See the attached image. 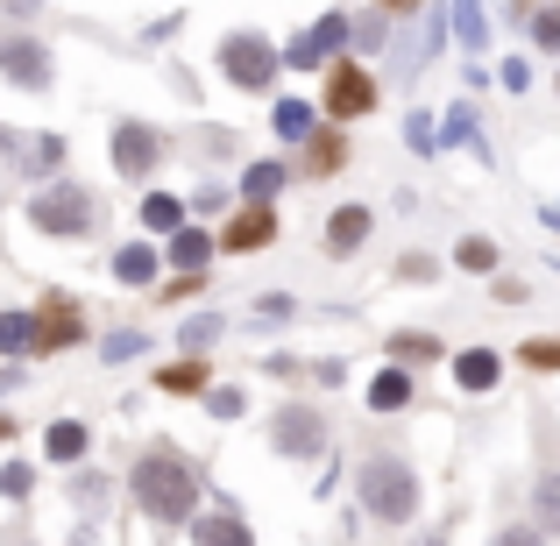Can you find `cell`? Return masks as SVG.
I'll use <instances>...</instances> for the list:
<instances>
[{"mask_svg": "<svg viewBox=\"0 0 560 546\" xmlns=\"http://www.w3.org/2000/svg\"><path fill=\"white\" fill-rule=\"evenodd\" d=\"M128 497H136V511L150 525H191L199 519V468H191L178 440H156L128 468Z\"/></svg>", "mask_w": 560, "mask_h": 546, "instance_id": "6da1fadb", "label": "cell"}, {"mask_svg": "<svg viewBox=\"0 0 560 546\" xmlns=\"http://www.w3.org/2000/svg\"><path fill=\"white\" fill-rule=\"evenodd\" d=\"M355 497H362V511H370L376 525H411L419 519V504H425V490H419V468L405 462V454H370L362 462V476H355Z\"/></svg>", "mask_w": 560, "mask_h": 546, "instance_id": "7a4b0ae2", "label": "cell"}, {"mask_svg": "<svg viewBox=\"0 0 560 546\" xmlns=\"http://www.w3.org/2000/svg\"><path fill=\"white\" fill-rule=\"evenodd\" d=\"M22 220L36 234H50V242H85V234H93V220H100V199H93V185H79V178H65V171H57L50 185L28 191Z\"/></svg>", "mask_w": 560, "mask_h": 546, "instance_id": "3957f363", "label": "cell"}, {"mask_svg": "<svg viewBox=\"0 0 560 546\" xmlns=\"http://www.w3.org/2000/svg\"><path fill=\"white\" fill-rule=\"evenodd\" d=\"M319 121H334V128H348V121H370V114L383 107V93H376V71L362 65V57H334L327 71H319Z\"/></svg>", "mask_w": 560, "mask_h": 546, "instance_id": "277c9868", "label": "cell"}, {"mask_svg": "<svg viewBox=\"0 0 560 546\" xmlns=\"http://www.w3.org/2000/svg\"><path fill=\"white\" fill-rule=\"evenodd\" d=\"M277 65H284V50H277L262 28H228L213 50V71L234 85V93H270L277 85Z\"/></svg>", "mask_w": 560, "mask_h": 546, "instance_id": "5b68a950", "label": "cell"}, {"mask_svg": "<svg viewBox=\"0 0 560 546\" xmlns=\"http://www.w3.org/2000/svg\"><path fill=\"white\" fill-rule=\"evenodd\" d=\"M171 150H178V142H171L156 121H136V114H121V121H114V142H107V164H114V178L150 185L156 171L171 164Z\"/></svg>", "mask_w": 560, "mask_h": 546, "instance_id": "8992f818", "label": "cell"}, {"mask_svg": "<svg viewBox=\"0 0 560 546\" xmlns=\"http://www.w3.org/2000/svg\"><path fill=\"white\" fill-rule=\"evenodd\" d=\"M270 448L284 454V462H313V454H327L334 448L327 411H319L313 397H284V405L270 411Z\"/></svg>", "mask_w": 560, "mask_h": 546, "instance_id": "52a82bcc", "label": "cell"}, {"mask_svg": "<svg viewBox=\"0 0 560 546\" xmlns=\"http://www.w3.org/2000/svg\"><path fill=\"white\" fill-rule=\"evenodd\" d=\"M0 79L14 93H50L57 85V50L36 36V28H0Z\"/></svg>", "mask_w": 560, "mask_h": 546, "instance_id": "ba28073f", "label": "cell"}, {"mask_svg": "<svg viewBox=\"0 0 560 546\" xmlns=\"http://www.w3.org/2000/svg\"><path fill=\"white\" fill-rule=\"evenodd\" d=\"M348 28H355V22H348L341 8H334V14H319L313 28H299V36L284 43V65H291V71H327L334 57L348 50Z\"/></svg>", "mask_w": 560, "mask_h": 546, "instance_id": "9c48e42d", "label": "cell"}, {"mask_svg": "<svg viewBox=\"0 0 560 546\" xmlns=\"http://www.w3.org/2000/svg\"><path fill=\"white\" fill-rule=\"evenodd\" d=\"M85 313H79V299L71 291H43V305H36V356H65V348H79L85 341Z\"/></svg>", "mask_w": 560, "mask_h": 546, "instance_id": "30bf717a", "label": "cell"}, {"mask_svg": "<svg viewBox=\"0 0 560 546\" xmlns=\"http://www.w3.org/2000/svg\"><path fill=\"white\" fill-rule=\"evenodd\" d=\"M213 234H220V256H256L284 234V220H277V206H234L228 220H213Z\"/></svg>", "mask_w": 560, "mask_h": 546, "instance_id": "8fae6325", "label": "cell"}, {"mask_svg": "<svg viewBox=\"0 0 560 546\" xmlns=\"http://www.w3.org/2000/svg\"><path fill=\"white\" fill-rule=\"evenodd\" d=\"M220 256V234L206 228V220H185L178 234H164V263L171 277H206V263Z\"/></svg>", "mask_w": 560, "mask_h": 546, "instance_id": "7c38bea8", "label": "cell"}, {"mask_svg": "<svg viewBox=\"0 0 560 546\" xmlns=\"http://www.w3.org/2000/svg\"><path fill=\"white\" fill-rule=\"evenodd\" d=\"M370 234H376V213H370V206H334L327 228H319V248H327L334 263H348L362 242H370Z\"/></svg>", "mask_w": 560, "mask_h": 546, "instance_id": "4fadbf2b", "label": "cell"}, {"mask_svg": "<svg viewBox=\"0 0 560 546\" xmlns=\"http://www.w3.org/2000/svg\"><path fill=\"white\" fill-rule=\"evenodd\" d=\"M299 178H334V171H348V128H334V121H319L313 136L299 142Z\"/></svg>", "mask_w": 560, "mask_h": 546, "instance_id": "5bb4252c", "label": "cell"}, {"mask_svg": "<svg viewBox=\"0 0 560 546\" xmlns=\"http://www.w3.org/2000/svg\"><path fill=\"white\" fill-rule=\"evenodd\" d=\"M447 369H454V391H468V397H490L504 383V356L497 348H462Z\"/></svg>", "mask_w": 560, "mask_h": 546, "instance_id": "9a60e30c", "label": "cell"}, {"mask_svg": "<svg viewBox=\"0 0 560 546\" xmlns=\"http://www.w3.org/2000/svg\"><path fill=\"white\" fill-rule=\"evenodd\" d=\"M156 277H164V248H156V242H121V248H114V284L150 291Z\"/></svg>", "mask_w": 560, "mask_h": 546, "instance_id": "2e32d148", "label": "cell"}, {"mask_svg": "<svg viewBox=\"0 0 560 546\" xmlns=\"http://www.w3.org/2000/svg\"><path fill=\"white\" fill-rule=\"evenodd\" d=\"M291 178H299V171H291L284 156H256V164L242 171V206H277Z\"/></svg>", "mask_w": 560, "mask_h": 546, "instance_id": "e0dca14e", "label": "cell"}, {"mask_svg": "<svg viewBox=\"0 0 560 546\" xmlns=\"http://www.w3.org/2000/svg\"><path fill=\"white\" fill-rule=\"evenodd\" d=\"M411 397H419V376L397 369V362H383L370 376V391H362V405H370V411H411Z\"/></svg>", "mask_w": 560, "mask_h": 546, "instance_id": "ac0fdd59", "label": "cell"}, {"mask_svg": "<svg viewBox=\"0 0 560 546\" xmlns=\"http://www.w3.org/2000/svg\"><path fill=\"white\" fill-rule=\"evenodd\" d=\"M191 546H256V533H248V519L220 497V511H206V519H191Z\"/></svg>", "mask_w": 560, "mask_h": 546, "instance_id": "d6986e66", "label": "cell"}, {"mask_svg": "<svg viewBox=\"0 0 560 546\" xmlns=\"http://www.w3.org/2000/svg\"><path fill=\"white\" fill-rule=\"evenodd\" d=\"M85 448H93V433H85V419H50L43 426V454H50L57 468H79Z\"/></svg>", "mask_w": 560, "mask_h": 546, "instance_id": "ffe728a7", "label": "cell"}, {"mask_svg": "<svg viewBox=\"0 0 560 546\" xmlns=\"http://www.w3.org/2000/svg\"><path fill=\"white\" fill-rule=\"evenodd\" d=\"M142 234H156V242H164V234H178L185 220H191V206L178 199V191H142Z\"/></svg>", "mask_w": 560, "mask_h": 546, "instance_id": "44dd1931", "label": "cell"}, {"mask_svg": "<svg viewBox=\"0 0 560 546\" xmlns=\"http://www.w3.org/2000/svg\"><path fill=\"white\" fill-rule=\"evenodd\" d=\"M156 391H171V397H206V391H213V369H206V356L164 362V369H156Z\"/></svg>", "mask_w": 560, "mask_h": 546, "instance_id": "7402d4cb", "label": "cell"}, {"mask_svg": "<svg viewBox=\"0 0 560 546\" xmlns=\"http://www.w3.org/2000/svg\"><path fill=\"white\" fill-rule=\"evenodd\" d=\"M313 128H319V107H313V100H277V107H270V136L277 142H305Z\"/></svg>", "mask_w": 560, "mask_h": 546, "instance_id": "603a6c76", "label": "cell"}, {"mask_svg": "<svg viewBox=\"0 0 560 546\" xmlns=\"http://www.w3.org/2000/svg\"><path fill=\"white\" fill-rule=\"evenodd\" d=\"M0 356H36V313H0Z\"/></svg>", "mask_w": 560, "mask_h": 546, "instance_id": "cb8c5ba5", "label": "cell"}, {"mask_svg": "<svg viewBox=\"0 0 560 546\" xmlns=\"http://www.w3.org/2000/svg\"><path fill=\"white\" fill-rule=\"evenodd\" d=\"M533 511H539V533H560V468H539V483H533Z\"/></svg>", "mask_w": 560, "mask_h": 546, "instance_id": "d4e9b609", "label": "cell"}, {"mask_svg": "<svg viewBox=\"0 0 560 546\" xmlns=\"http://www.w3.org/2000/svg\"><path fill=\"white\" fill-rule=\"evenodd\" d=\"M454 263H462V270H476V277H490L504 256H497V242H490V234H462V242H454Z\"/></svg>", "mask_w": 560, "mask_h": 546, "instance_id": "484cf974", "label": "cell"}, {"mask_svg": "<svg viewBox=\"0 0 560 546\" xmlns=\"http://www.w3.org/2000/svg\"><path fill=\"white\" fill-rule=\"evenodd\" d=\"M433 356H447L433 334H390V362L397 369H419V362H433Z\"/></svg>", "mask_w": 560, "mask_h": 546, "instance_id": "4316f807", "label": "cell"}, {"mask_svg": "<svg viewBox=\"0 0 560 546\" xmlns=\"http://www.w3.org/2000/svg\"><path fill=\"white\" fill-rule=\"evenodd\" d=\"M220 334H228V320H220V313H191V320H185V334H178V341H185V356H206V348H213V341H220Z\"/></svg>", "mask_w": 560, "mask_h": 546, "instance_id": "83f0119b", "label": "cell"}, {"mask_svg": "<svg viewBox=\"0 0 560 546\" xmlns=\"http://www.w3.org/2000/svg\"><path fill=\"white\" fill-rule=\"evenodd\" d=\"M454 28H462V50H490V28H482L476 0H454Z\"/></svg>", "mask_w": 560, "mask_h": 546, "instance_id": "f1b7e54d", "label": "cell"}, {"mask_svg": "<svg viewBox=\"0 0 560 546\" xmlns=\"http://www.w3.org/2000/svg\"><path fill=\"white\" fill-rule=\"evenodd\" d=\"M28 490H36V468H28V462H0V497H14V504H22Z\"/></svg>", "mask_w": 560, "mask_h": 546, "instance_id": "f546056e", "label": "cell"}, {"mask_svg": "<svg viewBox=\"0 0 560 546\" xmlns=\"http://www.w3.org/2000/svg\"><path fill=\"white\" fill-rule=\"evenodd\" d=\"M57 164H65V136H36L28 142V171H50L57 178Z\"/></svg>", "mask_w": 560, "mask_h": 546, "instance_id": "4dcf8cb0", "label": "cell"}, {"mask_svg": "<svg viewBox=\"0 0 560 546\" xmlns=\"http://www.w3.org/2000/svg\"><path fill=\"white\" fill-rule=\"evenodd\" d=\"M142 348H150V334H136V327H121V334H114V341H100V356H107V362H136V356H142Z\"/></svg>", "mask_w": 560, "mask_h": 546, "instance_id": "1f68e13d", "label": "cell"}, {"mask_svg": "<svg viewBox=\"0 0 560 546\" xmlns=\"http://www.w3.org/2000/svg\"><path fill=\"white\" fill-rule=\"evenodd\" d=\"M206 411H213V419H242V411H248V397L220 383V391H206Z\"/></svg>", "mask_w": 560, "mask_h": 546, "instance_id": "d6a6232c", "label": "cell"}, {"mask_svg": "<svg viewBox=\"0 0 560 546\" xmlns=\"http://www.w3.org/2000/svg\"><path fill=\"white\" fill-rule=\"evenodd\" d=\"M533 43H539V50H560V8H539L533 14Z\"/></svg>", "mask_w": 560, "mask_h": 546, "instance_id": "836d02e7", "label": "cell"}, {"mask_svg": "<svg viewBox=\"0 0 560 546\" xmlns=\"http://www.w3.org/2000/svg\"><path fill=\"white\" fill-rule=\"evenodd\" d=\"M490 546H547V539H539V525H497Z\"/></svg>", "mask_w": 560, "mask_h": 546, "instance_id": "e575fe53", "label": "cell"}, {"mask_svg": "<svg viewBox=\"0 0 560 546\" xmlns=\"http://www.w3.org/2000/svg\"><path fill=\"white\" fill-rule=\"evenodd\" d=\"M433 270H440L433 256H405V263H397V277H405V284H433Z\"/></svg>", "mask_w": 560, "mask_h": 546, "instance_id": "d590c367", "label": "cell"}, {"mask_svg": "<svg viewBox=\"0 0 560 546\" xmlns=\"http://www.w3.org/2000/svg\"><path fill=\"white\" fill-rule=\"evenodd\" d=\"M468 136H476V114L454 107V114H447V128H440V142H468Z\"/></svg>", "mask_w": 560, "mask_h": 546, "instance_id": "8d00e7d4", "label": "cell"}, {"mask_svg": "<svg viewBox=\"0 0 560 546\" xmlns=\"http://www.w3.org/2000/svg\"><path fill=\"white\" fill-rule=\"evenodd\" d=\"M185 206H199V213H220V206H228V185H220V178H213V185H199Z\"/></svg>", "mask_w": 560, "mask_h": 546, "instance_id": "74e56055", "label": "cell"}, {"mask_svg": "<svg viewBox=\"0 0 560 546\" xmlns=\"http://www.w3.org/2000/svg\"><path fill=\"white\" fill-rule=\"evenodd\" d=\"M525 362H533V369H560V341H525Z\"/></svg>", "mask_w": 560, "mask_h": 546, "instance_id": "f35d334b", "label": "cell"}, {"mask_svg": "<svg viewBox=\"0 0 560 546\" xmlns=\"http://www.w3.org/2000/svg\"><path fill=\"white\" fill-rule=\"evenodd\" d=\"M405 142H411V150H433V121H425V114H411V121H405Z\"/></svg>", "mask_w": 560, "mask_h": 546, "instance_id": "ab89813d", "label": "cell"}, {"mask_svg": "<svg viewBox=\"0 0 560 546\" xmlns=\"http://www.w3.org/2000/svg\"><path fill=\"white\" fill-rule=\"evenodd\" d=\"M199 291H206V277H171V284H164V299L178 305V299H199Z\"/></svg>", "mask_w": 560, "mask_h": 546, "instance_id": "60d3db41", "label": "cell"}, {"mask_svg": "<svg viewBox=\"0 0 560 546\" xmlns=\"http://www.w3.org/2000/svg\"><path fill=\"white\" fill-rule=\"evenodd\" d=\"M256 313H262V320H291V299H284V291H262Z\"/></svg>", "mask_w": 560, "mask_h": 546, "instance_id": "b9f144b4", "label": "cell"}, {"mask_svg": "<svg viewBox=\"0 0 560 546\" xmlns=\"http://www.w3.org/2000/svg\"><path fill=\"white\" fill-rule=\"evenodd\" d=\"M383 14H390V22H405V14H419V0H383Z\"/></svg>", "mask_w": 560, "mask_h": 546, "instance_id": "7bdbcfd3", "label": "cell"}, {"mask_svg": "<svg viewBox=\"0 0 560 546\" xmlns=\"http://www.w3.org/2000/svg\"><path fill=\"white\" fill-rule=\"evenodd\" d=\"M22 150V136H14V128H0V156H14Z\"/></svg>", "mask_w": 560, "mask_h": 546, "instance_id": "ee69618b", "label": "cell"}, {"mask_svg": "<svg viewBox=\"0 0 560 546\" xmlns=\"http://www.w3.org/2000/svg\"><path fill=\"white\" fill-rule=\"evenodd\" d=\"M547 228H560V199H553V206H547Z\"/></svg>", "mask_w": 560, "mask_h": 546, "instance_id": "f6af8a7d", "label": "cell"}, {"mask_svg": "<svg viewBox=\"0 0 560 546\" xmlns=\"http://www.w3.org/2000/svg\"><path fill=\"white\" fill-rule=\"evenodd\" d=\"M553 85H560V79H553Z\"/></svg>", "mask_w": 560, "mask_h": 546, "instance_id": "bcb514c9", "label": "cell"}]
</instances>
